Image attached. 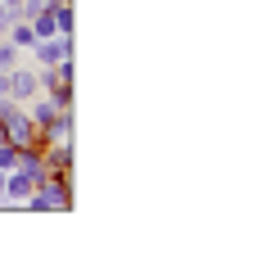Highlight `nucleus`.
<instances>
[{
  "label": "nucleus",
  "mask_w": 262,
  "mask_h": 262,
  "mask_svg": "<svg viewBox=\"0 0 262 262\" xmlns=\"http://www.w3.org/2000/svg\"><path fill=\"white\" fill-rule=\"evenodd\" d=\"M18 208H27V212H68L73 208V172H50L46 181H36L32 194Z\"/></svg>",
  "instance_id": "obj_1"
},
{
  "label": "nucleus",
  "mask_w": 262,
  "mask_h": 262,
  "mask_svg": "<svg viewBox=\"0 0 262 262\" xmlns=\"http://www.w3.org/2000/svg\"><path fill=\"white\" fill-rule=\"evenodd\" d=\"M0 131H5V140L9 145H18V149H32V145H41V127L27 118L23 104H9L5 108V118H0Z\"/></svg>",
  "instance_id": "obj_2"
},
{
  "label": "nucleus",
  "mask_w": 262,
  "mask_h": 262,
  "mask_svg": "<svg viewBox=\"0 0 262 262\" xmlns=\"http://www.w3.org/2000/svg\"><path fill=\"white\" fill-rule=\"evenodd\" d=\"M36 73H41V95H50L54 104H73V59L54 68H36Z\"/></svg>",
  "instance_id": "obj_3"
},
{
  "label": "nucleus",
  "mask_w": 262,
  "mask_h": 262,
  "mask_svg": "<svg viewBox=\"0 0 262 262\" xmlns=\"http://www.w3.org/2000/svg\"><path fill=\"white\" fill-rule=\"evenodd\" d=\"M27 54H32V63H36V68H54V63H63V59H73V54H77V41H73V36H63V32H59V36H41Z\"/></svg>",
  "instance_id": "obj_4"
},
{
  "label": "nucleus",
  "mask_w": 262,
  "mask_h": 262,
  "mask_svg": "<svg viewBox=\"0 0 262 262\" xmlns=\"http://www.w3.org/2000/svg\"><path fill=\"white\" fill-rule=\"evenodd\" d=\"M32 95H41V73H36V63H18V68H9V100L14 104H27Z\"/></svg>",
  "instance_id": "obj_5"
},
{
  "label": "nucleus",
  "mask_w": 262,
  "mask_h": 262,
  "mask_svg": "<svg viewBox=\"0 0 262 262\" xmlns=\"http://www.w3.org/2000/svg\"><path fill=\"white\" fill-rule=\"evenodd\" d=\"M36 149H41L50 172H73V140H63V145H36Z\"/></svg>",
  "instance_id": "obj_6"
},
{
  "label": "nucleus",
  "mask_w": 262,
  "mask_h": 262,
  "mask_svg": "<svg viewBox=\"0 0 262 262\" xmlns=\"http://www.w3.org/2000/svg\"><path fill=\"white\" fill-rule=\"evenodd\" d=\"M23 108H27V118H32L36 127H46V122H50V118H54V113H59L63 104H54L50 95H32V100H27Z\"/></svg>",
  "instance_id": "obj_7"
},
{
  "label": "nucleus",
  "mask_w": 262,
  "mask_h": 262,
  "mask_svg": "<svg viewBox=\"0 0 262 262\" xmlns=\"http://www.w3.org/2000/svg\"><path fill=\"white\" fill-rule=\"evenodd\" d=\"M5 36H9V41H14V46H18V50H32V46H36V32H32V23H27V18H18V23L9 27V32H5Z\"/></svg>",
  "instance_id": "obj_8"
},
{
  "label": "nucleus",
  "mask_w": 262,
  "mask_h": 262,
  "mask_svg": "<svg viewBox=\"0 0 262 262\" xmlns=\"http://www.w3.org/2000/svg\"><path fill=\"white\" fill-rule=\"evenodd\" d=\"M23 59H27V54L18 50V46H14L9 36H0V73H9V68H18Z\"/></svg>",
  "instance_id": "obj_9"
},
{
  "label": "nucleus",
  "mask_w": 262,
  "mask_h": 262,
  "mask_svg": "<svg viewBox=\"0 0 262 262\" xmlns=\"http://www.w3.org/2000/svg\"><path fill=\"white\" fill-rule=\"evenodd\" d=\"M18 154H23L18 145H9V140H0V172H14V167H18Z\"/></svg>",
  "instance_id": "obj_10"
},
{
  "label": "nucleus",
  "mask_w": 262,
  "mask_h": 262,
  "mask_svg": "<svg viewBox=\"0 0 262 262\" xmlns=\"http://www.w3.org/2000/svg\"><path fill=\"white\" fill-rule=\"evenodd\" d=\"M9 95V73H0V100Z\"/></svg>",
  "instance_id": "obj_11"
}]
</instances>
